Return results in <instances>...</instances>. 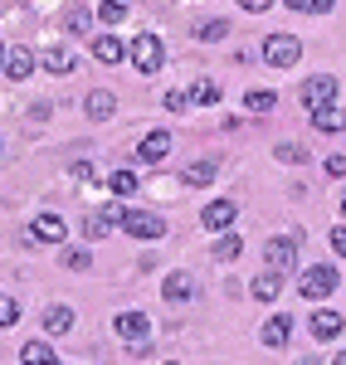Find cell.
Returning <instances> with one entry per match:
<instances>
[{"instance_id":"obj_1","label":"cell","mask_w":346,"mask_h":365,"mask_svg":"<svg viewBox=\"0 0 346 365\" xmlns=\"http://www.w3.org/2000/svg\"><path fill=\"white\" fill-rule=\"evenodd\" d=\"M337 287H342V278H337V268H332V263H312V268L297 278V292H302V297H312V302L332 297Z\"/></svg>"},{"instance_id":"obj_2","label":"cell","mask_w":346,"mask_h":365,"mask_svg":"<svg viewBox=\"0 0 346 365\" xmlns=\"http://www.w3.org/2000/svg\"><path fill=\"white\" fill-rule=\"evenodd\" d=\"M263 58H268L273 68H292V63L302 58V39H292V34H268V39H263Z\"/></svg>"},{"instance_id":"obj_3","label":"cell","mask_w":346,"mask_h":365,"mask_svg":"<svg viewBox=\"0 0 346 365\" xmlns=\"http://www.w3.org/2000/svg\"><path fill=\"white\" fill-rule=\"evenodd\" d=\"M132 63H137L142 73H161V63H166V44H161L156 34H137V39H132Z\"/></svg>"},{"instance_id":"obj_4","label":"cell","mask_w":346,"mask_h":365,"mask_svg":"<svg viewBox=\"0 0 346 365\" xmlns=\"http://www.w3.org/2000/svg\"><path fill=\"white\" fill-rule=\"evenodd\" d=\"M117 225L127 229L132 239H161L166 234V220L161 215H151V210H122V220Z\"/></svg>"},{"instance_id":"obj_5","label":"cell","mask_w":346,"mask_h":365,"mask_svg":"<svg viewBox=\"0 0 346 365\" xmlns=\"http://www.w3.org/2000/svg\"><path fill=\"white\" fill-rule=\"evenodd\" d=\"M297 98H302V108H327V103H337V78L332 73H312L297 88Z\"/></svg>"},{"instance_id":"obj_6","label":"cell","mask_w":346,"mask_h":365,"mask_svg":"<svg viewBox=\"0 0 346 365\" xmlns=\"http://www.w3.org/2000/svg\"><path fill=\"white\" fill-rule=\"evenodd\" d=\"M263 258H268V268H273V273H283V278H288L292 268H297V244L278 234V239H268V244H263Z\"/></svg>"},{"instance_id":"obj_7","label":"cell","mask_w":346,"mask_h":365,"mask_svg":"<svg viewBox=\"0 0 346 365\" xmlns=\"http://www.w3.org/2000/svg\"><path fill=\"white\" fill-rule=\"evenodd\" d=\"M117 336L127 341V346H146L151 341V322H146V312H117Z\"/></svg>"},{"instance_id":"obj_8","label":"cell","mask_w":346,"mask_h":365,"mask_svg":"<svg viewBox=\"0 0 346 365\" xmlns=\"http://www.w3.org/2000/svg\"><path fill=\"white\" fill-rule=\"evenodd\" d=\"M234 220H239V205H234V200H210V205L200 210V225L210 229V234H220V229H230Z\"/></svg>"},{"instance_id":"obj_9","label":"cell","mask_w":346,"mask_h":365,"mask_svg":"<svg viewBox=\"0 0 346 365\" xmlns=\"http://www.w3.org/2000/svg\"><path fill=\"white\" fill-rule=\"evenodd\" d=\"M29 234H34L39 244H63V234H68V229H63V220H58V215H39V220L29 225Z\"/></svg>"},{"instance_id":"obj_10","label":"cell","mask_w":346,"mask_h":365,"mask_svg":"<svg viewBox=\"0 0 346 365\" xmlns=\"http://www.w3.org/2000/svg\"><path fill=\"white\" fill-rule=\"evenodd\" d=\"M161 156H171V132H151V137H142L137 161H161Z\"/></svg>"},{"instance_id":"obj_11","label":"cell","mask_w":346,"mask_h":365,"mask_svg":"<svg viewBox=\"0 0 346 365\" xmlns=\"http://www.w3.org/2000/svg\"><path fill=\"white\" fill-rule=\"evenodd\" d=\"M307 327H312V336H317V341H337L346 322L337 317V312H312V322H307Z\"/></svg>"},{"instance_id":"obj_12","label":"cell","mask_w":346,"mask_h":365,"mask_svg":"<svg viewBox=\"0 0 346 365\" xmlns=\"http://www.w3.org/2000/svg\"><path fill=\"white\" fill-rule=\"evenodd\" d=\"M83 113L93 117V122H108V117L117 113V98H113V93H103V88H98V93H88V98H83Z\"/></svg>"},{"instance_id":"obj_13","label":"cell","mask_w":346,"mask_h":365,"mask_svg":"<svg viewBox=\"0 0 346 365\" xmlns=\"http://www.w3.org/2000/svg\"><path fill=\"white\" fill-rule=\"evenodd\" d=\"M0 68L20 83V78H29V73H34V54H29V49H5V63H0Z\"/></svg>"},{"instance_id":"obj_14","label":"cell","mask_w":346,"mask_h":365,"mask_svg":"<svg viewBox=\"0 0 346 365\" xmlns=\"http://www.w3.org/2000/svg\"><path fill=\"white\" fill-rule=\"evenodd\" d=\"M312 127H317V132H342V127H346V108H337V103L312 108Z\"/></svg>"},{"instance_id":"obj_15","label":"cell","mask_w":346,"mask_h":365,"mask_svg":"<svg viewBox=\"0 0 346 365\" xmlns=\"http://www.w3.org/2000/svg\"><path fill=\"white\" fill-rule=\"evenodd\" d=\"M259 336H263V346H288V336H292V317H268Z\"/></svg>"},{"instance_id":"obj_16","label":"cell","mask_w":346,"mask_h":365,"mask_svg":"<svg viewBox=\"0 0 346 365\" xmlns=\"http://www.w3.org/2000/svg\"><path fill=\"white\" fill-rule=\"evenodd\" d=\"M93 54H98V63H122L132 49L122 39H113V34H103V39H93Z\"/></svg>"},{"instance_id":"obj_17","label":"cell","mask_w":346,"mask_h":365,"mask_svg":"<svg viewBox=\"0 0 346 365\" xmlns=\"http://www.w3.org/2000/svg\"><path fill=\"white\" fill-rule=\"evenodd\" d=\"M161 297H166V302H185V297H195V282H190V273H171V278L161 282Z\"/></svg>"},{"instance_id":"obj_18","label":"cell","mask_w":346,"mask_h":365,"mask_svg":"<svg viewBox=\"0 0 346 365\" xmlns=\"http://www.w3.org/2000/svg\"><path fill=\"white\" fill-rule=\"evenodd\" d=\"M249 287H254V297H259V302H273V297L283 292V273H273V268H268V273H259Z\"/></svg>"},{"instance_id":"obj_19","label":"cell","mask_w":346,"mask_h":365,"mask_svg":"<svg viewBox=\"0 0 346 365\" xmlns=\"http://www.w3.org/2000/svg\"><path fill=\"white\" fill-rule=\"evenodd\" d=\"M68 327H73V307H63V302H54V307L44 312V331H49V336H63Z\"/></svg>"},{"instance_id":"obj_20","label":"cell","mask_w":346,"mask_h":365,"mask_svg":"<svg viewBox=\"0 0 346 365\" xmlns=\"http://www.w3.org/2000/svg\"><path fill=\"white\" fill-rule=\"evenodd\" d=\"M278 108V93L273 88H254V93H244V113H273Z\"/></svg>"},{"instance_id":"obj_21","label":"cell","mask_w":346,"mask_h":365,"mask_svg":"<svg viewBox=\"0 0 346 365\" xmlns=\"http://www.w3.org/2000/svg\"><path fill=\"white\" fill-rule=\"evenodd\" d=\"M20 361H25V365H58V356L49 351V346H44V341H25Z\"/></svg>"},{"instance_id":"obj_22","label":"cell","mask_w":346,"mask_h":365,"mask_svg":"<svg viewBox=\"0 0 346 365\" xmlns=\"http://www.w3.org/2000/svg\"><path fill=\"white\" fill-rule=\"evenodd\" d=\"M215 175H220V166H215V161H195V166L185 170V185H210Z\"/></svg>"},{"instance_id":"obj_23","label":"cell","mask_w":346,"mask_h":365,"mask_svg":"<svg viewBox=\"0 0 346 365\" xmlns=\"http://www.w3.org/2000/svg\"><path fill=\"white\" fill-rule=\"evenodd\" d=\"M190 103H200V108H215V103H220V88L210 83V78H200V83L190 88Z\"/></svg>"},{"instance_id":"obj_24","label":"cell","mask_w":346,"mask_h":365,"mask_svg":"<svg viewBox=\"0 0 346 365\" xmlns=\"http://www.w3.org/2000/svg\"><path fill=\"white\" fill-rule=\"evenodd\" d=\"M113 225H117L113 210H108V215H88V220H83V234H88V239H103V234H108Z\"/></svg>"},{"instance_id":"obj_25","label":"cell","mask_w":346,"mask_h":365,"mask_svg":"<svg viewBox=\"0 0 346 365\" xmlns=\"http://www.w3.org/2000/svg\"><path fill=\"white\" fill-rule=\"evenodd\" d=\"M44 68H49V73H73V54H68V49H49V54H44Z\"/></svg>"},{"instance_id":"obj_26","label":"cell","mask_w":346,"mask_h":365,"mask_svg":"<svg viewBox=\"0 0 346 365\" xmlns=\"http://www.w3.org/2000/svg\"><path fill=\"white\" fill-rule=\"evenodd\" d=\"M98 20H103V25H122V20H127V5H122V0H103V5H98Z\"/></svg>"},{"instance_id":"obj_27","label":"cell","mask_w":346,"mask_h":365,"mask_svg":"<svg viewBox=\"0 0 346 365\" xmlns=\"http://www.w3.org/2000/svg\"><path fill=\"white\" fill-rule=\"evenodd\" d=\"M337 0H288V10L292 15H327Z\"/></svg>"},{"instance_id":"obj_28","label":"cell","mask_w":346,"mask_h":365,"mask_svg":"<svg viewBox=\"0 0 346 365\" xmlns=\"http://www.w3.org/2000/svg\"><path fill=\"white\" fill-rule=\"evenodd\" d=\"M113 195H137V170H113Z\"/></svg>"},{"instance_id":"obj_29","label":"cell","mask_w":346,"mask_h":365,"mask_svg":"<svg viewBox=\"0 0 346 365\" xmlns=\"http://www.w3.org/2000/svg\"><path fill=\"white\" fill-rule=\"evenodd\" d=\"M225 34H230L225 20H200V25H195V39H225Z\"/></svg>"},{"instance_id":"obj_30","label":"cell","mask_w":346,"mask_h":365,"mask_svg":"<svg viewBox=\"0 0 346 365\" xmlns=\"http://www.w3.org/2000/svg\"><path fill=\"white\" fill-rule=\"evenodd\" d=\"M239 249H244V244H239L234 234H225V239L215 244V258H220V263H234V258H239Z\"/></svg>"},{"instance_id":"obj_31","label":"cell","mask_w":346,"mask_h":365,"mask_svg":"<svg viewBox=\"0 0 346 365\" xmlns=\"http://www.w3.org/2000/svg\"><path fill=\"white\" fill-rule=\"evenodd\" d=\"M20 322V302L15 297H0V327H15Z\"/></svg>"},{"instance_id":"obj_32","label":"cell","mask_w":346,"mask_h":365,"mask_svg":"<svg viewBox=\"0 0 346 365\" xmlns=\"http://www.w3.org/2000/svg\"><path fill=\"white\" fill-rule=\"evenodd\" d=\"M63 263H68L73 273H83L88 263H93V253H83V249H68V253H63Z\"/></svg>"},{"instance_id":"obj_33","label":"cell","mask_w":346,"mask_h":365,"mask_svg":"<svg viewBox=\"0 0 346 365\" xmlns=\"http://www.w3.org/2000/svg\"><path fill=\"white\" fill-rule=\"evenodd\" d=\"M185 103H190L185 93H166V98H161V108H166V113H185Z\"/></svg>"},{"instance_id":"obj_34","label":"cell","mask_w":346,"mask_h":365,"mask_svg":"<svg viewBox=\"0 0 346 365\" xmlns=\"http://www.w3.org/2000/svg\"><path fill=\"white\" fill-rule=\"evenodd\" d=\"M327 175L332 180H346V156H327Z\"/></svg>"},{"instance_id":"obj_35","label":"cell","mask_w":346,"mask_h":365,"mask_svg":"<svg viewBox=\"0 0 346 365\" xmlns=\"http://www.w3.org/2000/svg\"><path fill=\"white\" fill-rule=\"evenodd\" d=\"M302 156H307L302 146H278V161H302Z\"/></svg>"},{"instance_id":"obj_36","label":"cell","mask_w":346,"mask_h":365,"mask_svg":"<svg viewBox=\"0 0 346 365\" xmlns=\"http://www.w3.org/2000/svg\"><path fill=\"white\" fill-rule=\"evenodd\" d=\"M332 249H337V253L346 258V225H337V229H332Z\"/></svg>"},{"instance_id":"obj_37","label":"cell","mask_w":346,"mask_h":365,"mask_svg":"<svg viewBox=\"0 0 346 365\" xmlns=\"http://www.w3.org/2000/svg\"><path fill=\"white\" fill-rule=\"evenodd\" d=\"M239 5H244V10H254V15H259V10H268V5H273V0H239Z\"/></svg>"},{"instance_id":"obj_38","label":"cell","mask_w":346,"mask_h":365,"mask_svg":"<svg viewBox=\"0 0 346 365\" xmlns=\"http://www.w3.org/2000/svg\"><path fill=\"white\" fill-rule=\"evenodd\" d=\"M332 365H346V356H337V361H332Z\"/></svg>"},{"instance_id":"obj_39","label":"cell","mask_w":346,"mask_h":365,"mask_svg":"<svg viewBox=\"0 0 346 365\" xmlns=\"http://www.w3.org/2000/svg\"><path fill=\"white\" fill-rule=\"evenodd\" d=\"M0 63H5V44H0Z\"/></svg>"},{"instance_id":"obj_40","label":"cell","mask_w":346,"mask_h":365,"mask_svg":"<svg viewBox=\"0 0 346 365\" xmlns=\"http://www.w3.org/2000/svg\"><path fill=\"white\" fill-rule=\"evenodd\" d=\"M342 215H346V195H342Z\"/></svg>"},{"instance_id":"obj_41","label":"cell","mask_w":346,"mask_h":365,"mask_svg":"<svg viewBox=\"0 0 346 365\" xmlns=\"http://www.w3.org/2000/svg\"><path fill=\"white\" fill-rule=\"evenodd\" d=\"M302 365H317V361H302Z\"/></svg>"},{"instance_id":"obj_42","label":"cell","mask_w":346,"mask_h":365,"mask_svg":"<svg viewBox=\"0 0 346 365\" xmlns=\"http://www.w3.org/2000/svg\"><path fill=\"white\" fill-rule=\"evenodd\" d=\"M166 365H175V361H166Z\"/></svg>"}]
</instances>
